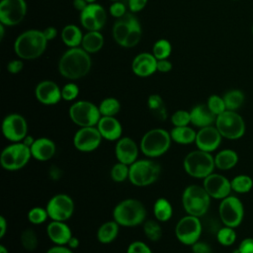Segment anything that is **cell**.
I'll return each instance as SVG.
<instances>
[{"mask_svg":"<svg viewBox=\"0 0 253 253\" xmlns=\"http://www.w3.org/2000/svg\"><path fill=\"white\" fill-rule=\"evenodd\" d=\"M91 63V58L85 49L70 47L60 57L58 70L63 77L75 80L87 75Z\"/></svg>","mask_w":253,"mask_h":253,"instance_id":"obj_1","label":"cell"},{"mask_svg":"<svg viewBox=\"0 0 253 253\" xmlns=\"http://www.w3.org/2000/svg\"><path fill=\"white\" fill-rule=\"evenodd\" d=\"M145 206L137 199L127 198L121 201L113 210V218L124 227L138 226L146 218Z\"/></svg>","mask_w":253,"mask_h":253,"instance_id":"obj_2","label":"cell"},{"mask_svg":"<svg viewBox=\"0 0 253 253\" xmlns=\"http://www.w3.org/2000/svg\"><path fill=\"white\" fill-rule=\"evenodd\" d=\"M46 43L47 40L42 31L29 30L16 39L14 50L22 59H35L43 53Z\"/></svg>","mask_w":253,"mask_h":253,"instance_id":"obj_3","label":"cell"},{"mask_svg":"<svg viewBox=\"0 0 253 253\" xmlns=\"http://www.w3.org/2000/svg\"><path fill=\"white\" fill-rule=\"evenodd\" d=\"M172 138L170 131L162 127H155L147 130L141 137L139 148L147 158H157L165 154L171 146Z\"/></svg>","mask_w":253,"mask_h":253,"instance_id":"obj_4","label":"cell"},{"mask_svg":"<svg viewBox=\"0 0 253 253\" xmlns=\"http://www.w3.org/2000/svg\"><path fill=\"white\" fill-rule=\"evenodd\" d=\"M141 35L140 24L130 13L119 18L113 27V36L116 42L124 47H132L137 44Z\"/></svg>","mask_w":253,"mask_h":253,"instance_id":"obj_5","label":"cell"},{"mask_svg":"<svg viewBox=\"0 0 253 253\" xmlns=\"http://www.w3.org/2000/svg\"><path fill=\"white\" fill-rule=\"evenodd\" d=\"M211 199L203 186L193 184L184 189L182 193V206L187 214L201 217L208 212Z\"/></svg>","mask_w":253,"mask_h":253,"instance_id":"obj_6","label":"cell"},{"mask_svg":"<svg viewBox=\"0 0 253 253\" xmlns=\"http://www.w3.org/2000/svg\"><path fill=\"white\" fill-rule=\"evenodd\" d=\"M183 168L189 176L196 179H205L215 168L214 157L211 153L197 148L184 157Z\"/></svg>","mask_w":253,"mask_h":253,"instance_id":"obj_7","label":"cell"},{"mask_svg":"<svg viewBox=\"0 0 253 253\" xmlns=\"http://www.w3.org/2000/svg\"><path fill=\"white\" fill-rule=\"evenodd\" d=\"M161 173L160 165L152 158L137 159L129 165V182L136 187H147L155 183Z\"/></svg>","mask_w":253,"mask_h":253,"instance_id":"obj_8","label":"cell"},{"mask_svg":"<svg viewBox=\"0 0 253 253\" xmlns=\"http://www.w3.org/2000/svg\"><path fill=\"white\" fill-rule=\"evenodd\" d=\"M32 158L29 145L20 142H12L3 148L0 154V164L7 171H18L24 168Z\"/></svg>","mask_w":253,"mask_h":253,"instance_id":"obj_9","label":"cell"},{"mask_svg":"<svg viewBox=\"0 0 253 253\" xmlns=\"http://www.w3.org/2000/svg\"><path fill=\"white\" fill-rule=\"evenodd\" d=\"M214 126L221 136L229 140L241 138L246 130L245 122L236 111L226 110L216 116Z\"/></svg>","mask_w":253,"mask_h":253,"instance_id":"obj_10","label":"cell"},{"mask_svg":"<svg viewBox=\"0 0 253 253\" xmlns=\"http://www.w3.org/2000/svg\"><path fill=\"white\" fill-rule=\"evenodd\" d=\"M68 115L72 123L79 127L96 126L102 117L99 107L85 100L74 102L68 110Z\"/></svg>","mask_w":253,"mask_h":253,"instance_id":"obj_11","label":"cell"},{"mask_svg":"<svg viewBox=\"0 0 253 253\" xmlns=\"http://www.w3.org/2000/svg\"><path fill=\"white\" fill-rule=\"evenodd\" d=\"M218 214L223 225L236 228L243 221L244 206L239 198L229 195L220 201Z\"/></svg>","mask_w":253,"mask_h":253,"instance_id":"obj_12","label":"cell"},{"mask_svg":"<svg viewBox=\"0 0 253 253\" xmlns=\"http://www.w3.org/2000/svg\"><path fill=\"white\" fill-rule=\"evenodd\" d=\"M203 224L198 216L187 214L180 218L175 226V235L178 241L184 245L192 246L200 240Z\"/></svg>","mask_w":253,"mask_h":253,"instance_id":"obj_13","label":"cell"},{"mask_svg":"<svg viewBox=\"0 0 253 253\" xmlns=\"http://www.w3.org/2000/svg\"><path fill=\"white\" fill-rule=\"evenodd\" d=\"M74 202L67 194H56L49 199L46 204L48 217L51 220L66 221L74 212Z\"/></svg>","mask_w":253,"mask_h":253,"instance_id":"obj_14","label":"cell"},{"mask_svg":"<svg viewBox=\"0 0 253 253\" xmlns=\"http://www.w3.org/2000/svg\"><path fill=\"white\" fill-rule=\"evenodd\" d=\"M1 129L3 136L7 140L20 142L28 135V123L20 114H9L3 119Z\"/></svg>","mask_w":253,"mask_h":253,"instance_id":"obj_15","label":"cell"},{"mask_svg":"<svg viewBox=\"0 0 253 253\" xmlns=\"http://www.w3.org/2000/svg\"><path fill=\"white\" fill-rule=\"evenodd\" d=\"M27 13L25 0H1L0 22L5 26H16L20 24Z\"/></svg>","mask_w":253,"mask_h":253,"instance_id":"obj_16","label":"cell"},{"mask_svg":"<svg viewBox=\"0 0 253 253\" xmlns=\"http://www.w3.org/2000/svg\"><path fill=\"white\" fill-rule=\"evenodd\" d=\"M103 137L97 126L79 127L73 135V145L80 152H92L96 150Z\"/></svg>","mask_w":253,"mask_h":253,"instance_id":"obj_17","label":"cell"},{"mask_svg":"<svg viewBox=\"0 0 253 253\" xmlns=\"http://www.w3.org/2000/svg\"><path fill=\"white\" fill-rule=\"evenodd\" d=\"M203 187L211 199L220 201L228 197L232 192L230 180L225 176L214 172L203 179Z\"/></svg>","mask_w":253,"mask_h":253,"instance_id":"obj_18","label":"cell"},{"mask_svg":"<svg viewBox=\"0 0 253 253\" xmlns=\"http://www.w3.org/2000/svg\"><path fill=\"white\" fill-rule=\"evenodd\" d=\"M107 20L105 9L98 3H90L80 12V22L88 31H100Z\"/></svg>","mask_w":253,"mask_h":253,"instance_id":"obj_19","label":"cell"},{"mask_svg":"<svg viewBox=\"0 0 253 253\" xmlns=\"http://www.w3.org/2000/svg\"><path fill=\"white\" fill-rule=\"evenodd\" d=\"M221 140L222 136L213 125L199 128L197 131L195 144L197 145L198 149L211 153L219 147Z\"/></svg>","mask_w":253,"mask_h":253,"instance_id":"obj_20","label":"cell"},{"mask_svg":"<svg viewBox=\"0 0 253 253\" xmlns=\"http://www.w3.org/2000/svg\"><path fill=\"white\" fill-rule=\"evenodd\" d=\"M139 145L129 136H122L116 141L115 155L119 162L131 165L138 158Z\"/></svg>","mask_w":253,"mask_h":253,"instance_id":"obj_21","label":"cell"},{"mask_svg":"<svg viewBox=\"0 0 253 253\" xmlns=\"http://www.w3.org/2000/svg\"><path fill=\"white\" fill-rule=\"evenodd\" d=\"M35 95L40 103L46 106L55 105L62 99L61 89L51 80L40 82L35 89Z\"/></svg>","mask_w":253,"mask_h":253,"instance_id":"obj_22","label":"cell"},{"mask_svg":"<svg viewBox=\"0 0 253 253\" xmlns=\"http://www.w3.org/2000/svg\"><path fill=\"white\" fill-rule=\"evenodd\" d=\"M96 126L105 140L117 141L122 137L123 126L116 117L102 116Z\"/></svg>","mask_w":253,"mask_h":253,"instance_id":"obj_23","label":"cell"},{"mask_svg":"<svg viewBox=\"0 0 253 253\" xmlns=\"http://www.w3.org/2000/svg\"><path fill=\"white\" fill-rule=\"evenodd\" d=\"M131 69L139 77H148L157 71V59L152 53L141 52L133 58Z\"/></svg>","mask_w":253,"mask_h":253,"instance_id":"obj_24","label":"cell"},{"mask_svg":"<svg viewBox=\"0 0 253 253\" xmlns=\"http://www.w3.org/2000/svg\"><path fill=\"white\" fill-rule=\"evenodd\" d=\"M30 148L32 157L42 162L51 159L56 151V145L54 141L44 136L36 138Z\"/></svg>","mask_w":253,"mask_h":253,"instance_id":"obj_25","label":"cell"},{"mask_svg":"<svg viewBox=\"0 0 253 253\" xmlns=\"http://www.w3.org/2000/svg\"><path fill=\"white\" fill-rule=\"evenodd\" d=\"M46 234L54 245H67L72 231L65 221L51 220L46 226Z\"/></svg>","mask_w":253,"mask_h":253,"instance_id":"obj_26","label":"cell"},{"mask_svg":"<svg viewBox=\"0 0 253 253\" xmlns=\"http://www.w3.org/2000/svg\"><path fill=\"white\" fill-rule=\"evenodd\" d=\"M190 115L191 124L198 128L213 126L216 119V116L209 109L207 104L196 105L190 111Z\"/></svg>","mask_w":253,"mask_h":253,"instance_id":"obj_27","label":"cell"},{"mask_svg":"<svg viewBox=\"0 0 253 253\" xmlns=\"http://www.w3.org/2000/svg\"><path fill=\"white\" fill-rule=\"evenodd\" d=\"M213 157H214L215 168L222 171H227L232 169L233 167L236 166L239 160L237 152L229 148L218 151Z\"/></svg>","mask_w":253,"mask_h":253,"instance_id":"obj_28","label":"cell"},{"mask_svg":"<svg viewBox=\"0 0 253 253\" xmlns=\"http://www.w3.org/2000/svg\"><path fill=\"white\" fill-rule=\"evenodd\" d=\"M120 225L117 221L108 220L102 223L97 230V239L102 244H110L118 237Z\"/></svg>","mask_w":253,"mask_h":253,"instance_id":"obj_29","label":"cell"},{"mask_svg":"<svg viewBox=\"0 0 253 253\" xmlns=\"http://www.w3.org/2000/svg\"><path fill=\"white\" fill-rule=\"evenodd\" d=\"M170 135L172 138V141L178 143V144H190L195 142L197 131L189 126H174L170 130Z\"/></svg>","mask_w":253,"mask_h":253,"instance_id":"obj_30","label":"cell"},{"mask_svg":"<svg viewBox=\"0 0 253 253\" xmlns=\"http://www.w3.org/2000/svg\"><path fill=\"white\" fill-rule=\"evenodd\" d=\"M104 44V37L99 31H89L83 36L82 48L88 53H94L99 51Z\"/></svg>","mask_w":253,"mask_h":253,"instance_id":"obj_31","label":"cell"},{"mask_svg":"<svg viewBox=\"0 0 253 253\" xmlns=\"http://www.w3.org/2000/svg\"><path fill=\"white\" fill-rule=\"evenodd\" d=\"M153 215L159 222H165L171 219L173 215V207L166 198H158L153 205Z\"/></svg>","mask_w":253,"mask_h":253,"instance_id":"obj_32","label":"cell"},{"mask_svg":"<svg viewBox=\"0 0 253 253\" xmlns=\"http://www.w3.org/2000/svg\"><path fill=\"white\" fill-rule=\"evenodd\" d=\"M62 42L69 47H77L82 43L83 35L76 25H66L61 31Z\"/></svg>","mask_w":253,"mask_h":253,"instance_id":"obj_33","label":"cell"},{"mask_svg":"<svg viewBox=\"0 0 253 253\" xmlns=\"http://www.w3.org/2000/svg\"><path fill=\"white\" fill-rule=\"evenodd\" d=\"M147 107L156 119H158L160 121L166 120L167 110H166L165 103L160 95H158V94L150 95L147 99Z\"/></svg>","mask_w":253,"mask_h":253,"instance_id":"obj_34","label":"cell"},{"mask_svg":"<svg viewBox=\"0 0 253 253\" xmlns=\"http://www.w3.org/2000/svg\"><path fill=\"white\" fill-rule=\"evenodd\" d=\"M226 110L229 111H236L238 110L245 101V95L241 90L238 89H232L227 91L222 96Z\"/></svg>","mask_w":253,"mask_h":253,"instance_id":"obj_35","label":"cell"},{"mask_svg":"<svg viewBox=\"0 0 253 253\" xmlns=\"http://www.w3.org/2000/svg\"><path fill=\"white\" fill-rule=\"evenodd\" d=\"M231 189L238 194H246L253 188V180L249 175L240 174L230 180Z\"/></svg>","mask_w":253,"mask_h":253,"instance_id":"obj_36","label":"cell"},{"mask_svg":"<svg viewBox=\"0 0 253 253\" xmlns=\"http://www.w3.org/2000/svg\"><path fill=\"white\" fill-rule=\"evenodd\" d=\"M98 107H99L101 116L116 117V115L121 110V103L118 99L114 97H108V98H105Z\"/></svg>","mask_w":253,"mask_h":253,"instance_id":"obj_37","label":"cell"},{"mask_svg":"<svg viewBox=\"0 0 253 253\" xmlns=\"http://www.w3.org/2000/svg\"><path fill=\"white\" fill-rule=\"evenodd\" d=\"M22 247L27 251H35L39 245V239L36 231L33 228H26L20 235Z\"/></svg>","mask_w":253,"mask_h":253,"instance_id":"obj_38","label":"cell"},{"mask_svg":"<svg viewBox=\"0 0 253 253\" xmlns=\"http://www.w3.org/2000/svg\"><path fill=\"white\" fill-rule=\"evenodd\" d=\"M143 232L148 240L155 242L162 236V227L156 219L146 220L143 222Z\"/></svg>","mask_w":253,"mask_h":253,"instance_id":"obj_39","label":"cell"},{"mask_svg":"<svg viewBox=\"0 0 253 253\" xmlns=\"http://www.w3.org/2000/svg\"><path fill=\"white\" fill-rule=\"evenodd\" d=\"M235 229L230 226H222L216 232V240L222 246H231L236 241Z\"/></svg>","mask_w":253,"mask_h":253,"instance_id":"obj_40","label":"cell"},{"mask_svg":"<svg viewBox=\"0 0 253 253\" xmlns=\"http://www.w3.org/2000/svg\"><path fill=\"white\" fill-rule=\"evenodd\" d=\"M110 175H111V179L114 182H117V183L125 182L126 179H128L129 165H126L125 163H122V162L118 161L111 168Z\"/></svg>","mask_w":253,"mask_h":253,"instance_id":"obj_41","label":"cell"},{"mask_svg":"<svg viewBox=\"0 0 253 253\" xmlns=\"http://www.w3.org/2000/svg\"><path fill=\"white\" fill-rule=\"evenodd\" d=\"M172 51L171 43L164 39L157 41L152 48V54L155 56L157 60L167 59Z\"/></svg>","mask_w":253,"mask_h":253,"instance_id":"obj_42","label":"cell"},{"mask_svg":"<svg viewBox=\"0 0 253 253\" xmlns=\"http://www.w3.org/2000/svg\"><path fill=\"white\" fill-rule=\"evenodd\" d=\"M28 220L32 224H42L48 217V213L45 208L42 207H34L28 211Z\"/></svg>","mask_w":253,"mask_h":253,"instance_id":"obj_43","label":"cell"},{"mask_svg":"<svg viewBox=\"0 0 253 253\" xmlns=\"http://www.w3.org/2000/svg\"><path fill=\"white\" fill-rule=\"evenodd\" d=\"M171 124L174 126H186L191 124V115L189 111L177 110L171 115Z\"/></svg>","mask_w":253,"mask_h":253,"instance_id":"obj_44","label":"cell"},{"mask_svg":"<svg viewBox=\"0 0 253 253\" xmlns=\"http://www.w3.org/2000/svg\"><path fill=\"white\" fill-rule=\"evenodd\" d=\"M207 105L215 116H218L226 111L224 100L218 95H211L207 101Z\"/></svg>","mask_w":253,"mask_h":253,"instance_id":"obj_45","label":"cell"},{"mask_svg":"<svg viewBox=\"0 0 253 253\" xmlns=\"http://www.w3.org/2000/svg\"><path fill=\"white\" fill-rule=\"evenodd\" d=\"M79 95V87L75 83H67L61 88V96L64 101H74Z\"/></svg>","mask_w":253,"mask_h":253,"instance_id":"obj_46","label":"cell"},{"mask_svg":"<svg viewBox=\"0 0 253 253\" xmlns=\"http://www.w3.org/2000/svg\"><path fill=\"white\" fill-rule=\"evenodd\" d=\"M126 253H152V251L146 243L136 240L129 243L126 249Z\"/></svg>","mask_w":253,"mask_h":253,"instance_id":"obj_47","label":"cell"},{"mask_svg":"<svg viewBox=\"0 0 253 253\" xmlns=\"http://www.w3.org/2000/svg\"><path fill=\"white\" fill-rule=\"evenodd\" d=\"M110 13L113 17L115 18H121L124 15L126 14V9L124 3L120 2V1H115L112 3V5L110 6Z\"/></svg>","mask_w":253,"mask_h":253,"instance_id":"obj_48","label":"cell"},{"mask_svg":"<svg viewBox=\"0 0 253 253\" xmlns=\"http://www.w3.org/2000/svg\"><path fill=\"white\" fill-rule=\"evenodd\" d=\"M239 253H253V237L244 238L237 248Z\"/></svg>","mask_w":253,"mask_h":253,"instance_id":"obj_49","label":"cell"},{"mask_svg":"<svg viewBox=\"0 0 253 253\" xmlns=\"http://www.w3.org/2000/svg\"><path fill=\"white\" fill-rule=\"evenodd\" d=\"M193 253H211V246L204 241H197L192 245Z\"/></svg>","mask_w":253,"mask_h":253,"instance_id":"obj_50","label":"cell"},{"mask_svg":"<svg viewBox=\"0 0 253 253\" xmlns=\"http://www.w3.org/2000/svg\"><path fill=\"white\" fill-rule=\"evenodd\" d=\"M24 68V63L22 60L20 59H14L11 60L10 62H8L7 64V69L10 73L12 74H17L19 72L22 71V69Z\"/></svg>","mask_w":253,"mask_h":253,"instance_id":"obj_51","label":"cell"},{"mask_svg":"<svg viewBox=\"0 0 253 253\" xmlns=\"http://www.w3.org/2000/svg\"><path fill=\"white\" fill-rule=\"evenodd\" d=\"M147 3V0H128V8L131 12L136 13L141 11Z\"/></svg>","mask_w":253,"mask_h":253,"instance_id":"obj_52","label":"cell"},{"mask_svg":"<svg viewBox=\"0 0 253 253\" xmlns=\"http://www.w3.org/2000/svg\"><path fill=\"white\" fill-rule=\"evenodd\" d=\"M172 69V63L168 59L157 60V71L161 73H167Z\"/></svg>","mask_w":253,"mask_h":253,"instance_id":"obj_53","label":"cell"},{"mask_svg":"<svg viewBox=\"0 0 253 253\" xmlns=\"http://www.w3.org/2000/svg\"><path fill=\"white\" fill-rule=\"evenodd\" d=\"M46 253H74L67 245H54L50 247Z\"/></svg>","mask_w":253,"mask_h":253,"instance_id":"obj_54","label":"cell"},{"mask_svg":"<svg viewBox=\"0 0 253 253\" xmlns=\"http://www.w3.org/2000/svg\"><path fill=\"white\" fill-rule=\"evenodd\" d=\"M42 33H43L45 39L47 40V42L53 40V39L56 37V35H57V31H56V29L53 28V27H48V28L44 29V30L42 31Z\"/></svg>","mask_w":253,"mask_h":253,"instance_id":"obj_55","label":"cell"},{"mask_svg":"<svg viewBox=\"0 0 253 253\" xmlns=\"http://www.w3.org/2000/svg\"><path fill=\"white\" fill-rule=\"evenodd\" d=\"M8 229V222L5 218V216L1 215L0 216V238H3L4 235L6 234Z\"/></svg>","mask_w":253,"mask_h":253,"instance_id":"obj_56","label":"cell"},{"mask_svg":"<svg viewBox=\"0 0 253 253\" xmlns=\"http://www.w3.org/2000/svg\"><path fill=\"white\" fill-rule=\"evenodd\" d=\"M88 4L89 3L86 0H73V7L79 12H82Z\"/></svg>","mask_w":253,"mask_h":253,"instance_id":"obj_57","label":"cell"},{"mask_svg":"<svg viewBox=\"0 0 253 253\" xmlns=\"http://www.w3.org/2000/svg\"><path fill=\"white\" fill-rule=\"evenodd\" d=\"M80 245V241H79V239L76 237V236H73L72 235V237L69 239V241H68V243H67V246L70 248V249H76V248H78V246Z\"/></svg>","mask_w":253,"mask_h":253,"instance_id":"obj_58","label":"cell"},{"mask_svg":"<svg viewBox=\"0 0 253 253\" xmlns=\"http://www.w3.org/2000/svg\"><path fill=\"white\" fill-rule=\"evenodd\" d=\"M0 253H9L7 247L5 245H3V244L0 245Z\"/></svg>","mask_w":253,"mask_h":253,"instance_id":"obj_59","label":"cell"},{"mask_svg":"<svg viewBox=\"0 0 253 253\" xmlns=\"http://www.w3.org/2000/svg\"><path fill=\"white\" fill-rule=\"evenodd\" d=\"M4 26L2 23L0 24V39L2 40L3 39V36H4Z\"/></svg>","mask_w":253,"mask_h":253,"instance_id":"obj_60","label":"cell"},{"mask_svg":"<svg viewBox=\"0 0 253 253\" xmlns=\"http://www.w3.org/2000/svg\"><path fill=\"white\" fill-rule=\"evenodd\" d=\"M86 1H87L89 4H90V3H95V2H96V0H86Z\"/></svg>","mask_w":253,"mask_h":253,"instance_id":"obj_61","label":"cell"},{"mask_svg":"<svg viewBox=\"0 0 253 253\" xmlns=\"http://www.w3.org/2000/svg\"><path fill=\"white\" fill-rule=\"evenodd\" d=\"M232 253H239V252H238V251H237V249H236V250H234Z\"/></svg>","mask_w":253,"mask_h":253,"instance_id":"obj_62","label":"cell"},{"mask_svg":"<svg viewBox=\"0 0 253 253\" xmlns=\"http://www.w3.org/2000/svg\"><path fill=\"white\" fill-rule=\"evenodd\" d=\"M112 1H113V2H115V1H119V0H112Z\"/></svg>","mask_w":253,"mask_h":253,"instance_id":"obj_63","label":"cell"},{"mask_svg":"<svg viewBox=\"0 0 253 253\" xmlns=\"http://www.w3.org/2000/svg\"><path fill=\"white\" fill-rule=\"evenodd\" d=\"M252 33H253V27H252Z\"/></svg>","mask_w":253,"mask_h":253,"instance_id":"obj_64","label":"cell"}]
</instances>
